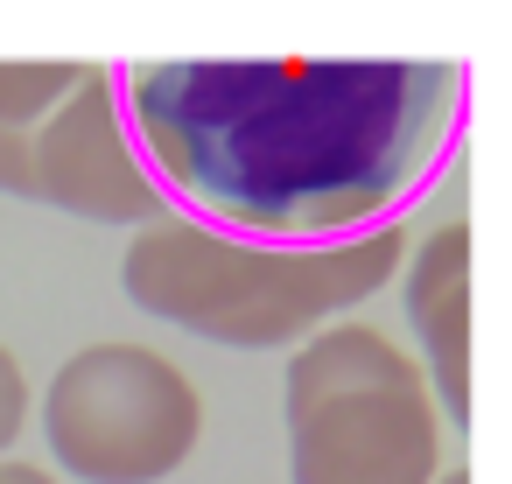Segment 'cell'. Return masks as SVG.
<instances>
[{"mask_svg": "<svg viewBox=\"0 0 512 484\" xmlns=\"http://www.w3.org/2000/svg\"><path fill=\"white\" fill-rule=\"evenodd\" d=\"M120 120L169 218L253 246H351L428 197L470 113L449 57L120 64Z\"/></svg>", "mask_w": 512, "mask_h": 484, "instance_id": "6da1fadb", "label": "cell"}, {"mask_svg": "<svg viewBox=\"0 0 512 484\" xmlns=\"http://www.w3.org/2000/svg\"><path fill=\"white\" fill-rule=\"evenodd\" d=\"M400 260H407L400 225L351 246H253L162 211L134 225L120 281L134 309L204 344L295 351L323 323H344L358 302H372L400 274Z\"/></svg>", "mask_w": 512, "mask_h": 484, "instance_id": "7a4b0ae2", "label": "cell"}, {"mask_svg": "<svg viewBox=\"0 0 512 484\" xmlns=\"http://www.w3.org/2000/svg\"><path fill=\"white\" fill-rule=\"evenodd\" d=\"M281 428L295 484H435L442 470V414L421 365L351 316L288 351Z\"/></svg>", "mask_w": 512, "mask_h": 484, "instance_id": "3957f363", "label": "cell"}, {"mask_svg": "<svg viewBox=\"0 0 512 484\" xmlns=\"http://www.w3.org/2000/svg\"><path fill=\"white\" fill-rule=\"evenodd\" d=\"M43 442L85 484H162L204 442V393L155 344L106 337L43 386Z\"/></svg>", "mask_w": 512, "mask_h": 484, "instance_id": "277c9868", "label": "cell"}, {"mask_svg": "<svg viewBox=\"0 0 512 484\" xmlns=\"http://www.w3.org/2000/svg\"><path fill=\"white\" fill-rule=\"evenodd\" d=\"M29 197L92 225H148L162 218V197L141 169V148L120 120L113 64H85L78 92L36 127L29 141Z\"/></svg>", "mask_w": 512, "mask_h": 484, "instance_id": "5b68a950", "label": "cell"}, {"mask_svg": "<svg viewBox=\"0 0 512 484\" xmlns=\"http://www.w3.org/2000/svg\"><path fill=\"white\" fill-rule=\"evenodd\" d=\"M400 309L414 330V365L428 379V400L456 435L470 428V225H435L400 260Z\"/></svg>", "mask_w": 512, "mask_h": 484, "instance_id": "8992f818", "label": "cell"}, {"mask_svg": "<svg viewBox=\"0 0 512 484\" xmlns=\"http://www.w3.org/2000/svg\"><path fill=\"white\" fill-rule=\"evenodd\" d=\"M78 78L85 64H0V197H29V141Z\"/></svg>", "mask_w": 512, "mask_h": 484, "instance_id": "52a82bcc", "label": "cell"}, {"mask_svg": "<svg viewBox=\"0 0 512 484\" xmlns=\"http://www.w3.org/2000/svg\"><path fill=\"white\" fill-rule=\"evenodd\" d=\"M29 372H22V358L0 344V456H8L15 442H22V428H29Z\"/></svg>", "mask_w": 512, "mask_h": 484, "instance_id": "ba28073f", "label": "cell"}, {"mask_svg": "<svg viewBox=\"0 0 512 484\" xmlns=\"http://www.w3.org/2000/svg\"><path fill=\"white\" fill-rule=\"evenodd\" d=\"M0 484H57L43 463H22V456H8V463H0Z\"/></svg>", "mask_w": 512, "mask_h": 484, "instance_id": "9c48e42d", "label": "cell"}, {"mask_svg": "<svg viewBox=\"0 0 512 484\" xmlns=\"http://www.w3.org/2000/svg\"><path fill=\"white\" fill-rule=\"evenodd\" d=\"M435 484H470V470L456 463V470H435Z\"/></svg>", "mask_w": 512, "mask_h": 484, "instance_id": "30bf717a", "label": "cell"}]
</instances>
